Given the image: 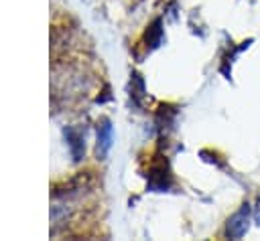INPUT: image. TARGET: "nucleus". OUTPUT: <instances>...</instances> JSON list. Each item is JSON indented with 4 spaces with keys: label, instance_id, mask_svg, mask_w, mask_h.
Wrapping results in <instances>:
<instances>
[{
    "label": "nucleus",
    "instance_id": "1",
    "mask_svg": "<svg viewBox=\"0 0 260 241\" xmlns=\"http://www.w3.org/2000/svg\"><path fill=\"white\" fill-rule=\"evenodd\" d=\"M248 221H250V205H242V209L228 219L225 235L232 237V239L244 237V233L248 231Z\"/></svg>",
    "mask_w": 260,
    "mask_h": 241
},
{
    "label": "nucleus",
    "instance_id": "2",
    "mask_svg": "<svg viewBox=\"0 0 260 241\" xmlns=\"http://www.w3.org/2000/svg\"><path fill=\"white\" fill-rule=\"evenodd\" d=\"M171 184V172L167 168V162L162 160L160 164H154L150 168V174H148V186L154 188V190H165L169 188Z\"/></svg>",
    "mask_w": 260,
    "mask_h": 241
},
{
    "label": "nucleus",
    "instance_id": "3",
    "mask_svg": "<svg viewBox=\"0 0 260 241\" xmlns=\"http://www.w3.org/2000/svg\"><path fill=\"white\" fill-rule=\"evenodd\" d=\"M112 146V124L108 119H102L98 130V154L104 156Z\"/></svg>",
    "mask_w": 260,
    "mask_h": 241
},
{
    "label": "nucleus",
    "instance_id": "4",
    "mask_svg": "<svg viewBox=\"0 0 260 241\" xmlns=\"http://www.w3.org/2000/svg\"><path fill=\"white\" fill-rule=\"evenodd\" d=\"M65 136H67V142H69V148H71L73 158L79 160L81 154H83V142H81V136H79L77 132H73V130H67Z\"/></svg>",
    "mask_w": 260,
    "mask_h": 241
},
{
    "label": "nucleus",
    "instance_id": "5",
    "mask_svg": "<svg viewBox=\"0 0 260 241\" xmlns=\"http://www.w3.org/2000/svg\"><path fill=\"white\" fill-rule=\"evenodd\" d=\"M160 34H162V30H160V20H154V22L148 26V30H146V43L150 45V49L160 43Z\"/></svg>",
    "mask_w": 260,
    "mask_h": 241
},
{
    "label": "nucleus",
    "instance_id": "6",
    "mask_svg": "<svg viewBox=\"0 0 260 241\" xmlns=\"http://www.w3.org/2000/svg\"><path fill=\"white\" fill-rule=\"evenodd\" d=\"M256 221H258V225H260V209H258V213H256Z\"/></svg>",
    "mask_w": 260,
    "mask_h": 241
}]
</instances>
